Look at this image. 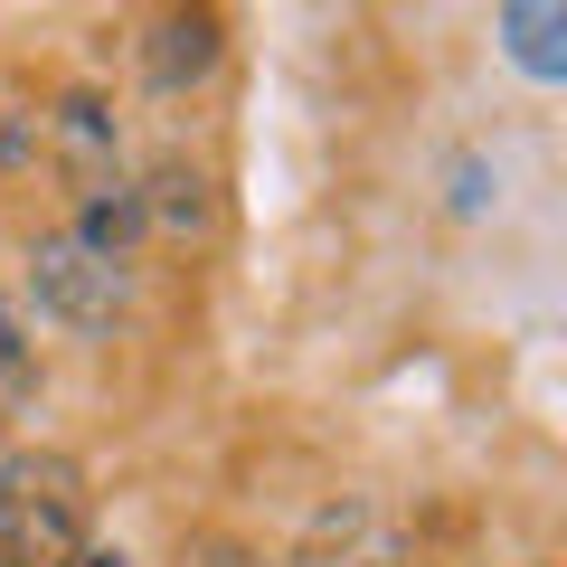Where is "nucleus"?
<instances>
[{
  "label": "nucleus",
  "instance_id": "obj_1",
  "mask_svg": "<svg viewBox=\"0 0 567 567\" xmlns=\"http://www.w3.org/2000/svg\"><path fill=\"white\" fill-rule=\"evenodd\" d=\"M95 529V492L66 454H0V567H76Z\"/></svg>",
  "mask_w": 567,
  "mask_h": 567
},
{
  "label": "nucleus",
  "instance_id": "obj_2",
  "mask_svg": "<svg viewBox=\"0 0 567 567\" xmlns=\"http://www.w3.org/2000/svg\"><path fill=\"white\" fill-rule=\"evenodd\" d=\"M29 275H39V303L58 312V322H76V331H104L123 312V265L95 256L76 227H58V237L29 256Z\"/></svg>",
  "mask_w": 567,
  "mask_h": 567
},
{
  "label": "nucleus",
  "instance_id": "obj_3",
  "mask_svg": "<svg viewBox=\"0 0 567 567\" xmlns=\"http://www.w3.org/2000/svg\"><path fill=\"white\" fill-rule=\"evenodd\" d=\"M208 66H218V10H171V20H152V39H142V76L162 85V95L199 85Z\"/></svg>",
  "mask_w": 567,
  "mask_h": 567
},
{
  "label": "nucleus",
  "instance_id": "obj_4",
  "mask_svg": "<svg viewBox=\"0 0 567 567\" xmlns=\"http://www.w3.org/2000/svg\"><path fill=\"white\" fill-rule=\"evenodd\" d=\"M58 142H66V171H76V189H85V199L123 181V171H114V133H104V104H95V95H66Z\"/></svg>",
  "mask_w": 567,
  "mask_h": 567
},
{
  "label": "nucleus",
  "instance_id": "obj_5",
  "mask_svg": "<svg viewBox=\"0 0 567 567\" xmlns=\"http://www.w3.org/2000/svg\"><path fill=\"white\" fill-rule=\"evenodd\" d=\"M142 218L171 227V237H208V227H218V199H208V181L189 162H171V171H152V189H142Z\"/></svg>",
  "mask_w": 567,
  "mask_h": 567
},
{
  "label": "nucleus",
  "instance_id": "obj_6",
  "mask_svg": "<svg viewBox=\"0 0 567 567\" xmlns=\"http://www.w3.org/2000/svg\"><path fill=\"white\" fill-rule=\"evenodd\" d=\"M502 39H511V58H520L529 76H567V10H548V0H511Z\"/></svg>",
  "mask_w": 567,
  "mask_h": 567
},
{
  "label": "nucleus",
  "instance_id": "obj_7",
  "mask_svg": "<svg viewBox=\"0 0 567 567\" xmlns=\"http://www.w3.org/2000/svg\"><path fill=\"white\" fill-rule=\"evenodd\" d=\"M29 398H39V350H29V341H20V312L0 303V425L20 416V406H29Z\"/></svg>",
  "mask_w": 567,
  "mask_h": 567
},
{
  "label": "nucleus",
  "instance_id": "obj_8",
  "mask_svg": "<svg viewBox=\"0 0 567 567\" xmlns=\"http://www.w3.org/2000/svg\"><path fill=\"white\" fill-rule=\"evenodd\" d=\"M76 567H123V558H114V548H85V558H76Z\"/></svg>",
  "mask_w": 567,
  "mask_h": 567
}]
</instances>
